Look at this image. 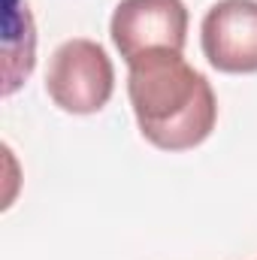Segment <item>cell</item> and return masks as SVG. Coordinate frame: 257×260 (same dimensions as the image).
Segmentation results:
<instances>
[{"mask_svg": "<svg viewBox=\"0 0 257 260\" xmlns=\"http://www.w3.org/2000/svg\"><path fill=\"white\" fill-rule=\"evenodd\" d=\"M200 46L218 73H257V0H218L203 15Z\"/></svg>", "mask_w": 257, "mask_h": 260, "instance_id": "obj_4", "label": "cell"}, {"mask_svg": "<svg viewBox=\"0 0 257 260\" xmlns=\"http://www.w3.org/2000/svg\"><path fill=\"white\" fill-rule=\"evenodd\" d=\"M34 52H37V34H34V18H30L27 3L6 0V12H3V55H6L3 94L6 97L34 73V61H37Z\"/></svg>", "mask_w": 257, "mask_h": 260, "instance_id": "obj_5", "label": "cell"}, {"mask_svg": "<svg viewBox=\"0 0 257 260\" xmlns=\"http://www.w3.org/2000/svg\"><path fill=\"white\" fill-rule=\"evenodd\" d=\"M109 34L127 64L148 49L185 52L188 6L185 0H121L112 12Z\"/></svg>", "mask_w": 257, "mask_h": 260, "instance_id": "obj_3", "label": "cell"}, {"mask_svg": "<svg viewBox=\"0 0 257 260\" xmlns=\"http://www.w3.org/2000/svg\"><path fill=\"white\" fill-rule=\"evenodd\" d=\"M127 97L139 133L160 151L203 145L218 121L209 79L173 49H148L130 61Z\"/></svg>", "mask_w": 257, "mask_h": 260, "instance_id": "obj_1", "label": "cell"}, {"mask_svg": "<svg viewBox=\"0 0 257 260\" xmlns=\"http://www.w3.org/2000/svg\"><path fill=\"white\" fill-rule=\"evenodd\" d=\"M46 91L70 115H94L112 100L115 67L100 43L85 37L67 40L49 58Z\"/></svg>", "mask_w": 257, "mask_h": 260, "instance_id": "obj_2", "label": "cell"}]
</instances>
